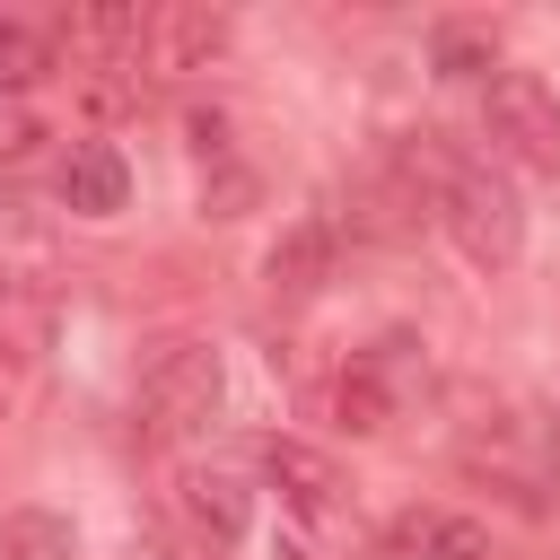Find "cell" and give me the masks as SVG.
I'll list each match as a JSON object with an SVG mask.
<instances>
[{
    "label": "cell",
    "instance_id": "cell-6",
    "mask_svg": "<svg viewBox=\"0 0 560 560\" xmlns=\"http://www.w3.org/2000/svg\"><path fill=\"white\" fill-rule=\"evenodd\" d=\"M402 350H411V341L385 332V341H368V350L341 359V376H332V420H341L350 438L394 429V411H402V394H411V359H402Z\"/></svg>",
    "mask_w": 560,
    "mask_h": 560
},
{
    "label": "cell",
    "instance_id": "cell-4",
    "mask_svg": "<svg viewBox=\"0 0 560 560\" xmlns=\"http://www.w3.org/2000/svg\"><path fill=\"white\" fill-rule=\"evenodd\" d=\"M481 140H490V166L560 175V88L542 70H490L481 79Z\"/></svg>",
    "mask_w": 560,
    "mask_h": 560
},
{
    "label": "cell",
    "instance_id": "cell-18",
    "mask_svg": "<svg viewBox=\"0 0 560 560\" xmlns=\"http://www.w3.org/2000/svg\"><path fill=\"white\" fill-rule=\"evenodd\" d=\"M0 411H9V341H0Z\"/></svg>",
    "mask_w": 560,
    "mask_h": 560
},
{
    "label": "cell",
    "instance_id": "cell-10",
    "mask_svg": "<svg viewBox=\"0 0 560 560\" xmlns=\"http://www.w3.org/2000/svg\"><path fill=\"white\" fill-rule=\"evenodd\" d=\"M376 560H490V525L464 516V508L411 499V508L376 534Z\"/></svg>",
    "mask_w": 560,
    "mask_h": 560
},
{
    "label": "cell",
    "instance_id": "cell-3",
    "mask_svg": "<svg viewBox=\"0 0 560 560\" xmlns=\"http://www.w3.org/2000/svg\"><path fill=\"white\" fill-rule=\"evenodd\" d=\"M455 464L481 490H499L516 516H551V429H542V411H481L455 438Z\"/></svg>",
    "mask_w": 560,
    "mask_h": 560
},
{
    "label": "cell",
    "instance_id": "cell-17",
    "mask_svg": "<svg viewBox=\"0 0 560 560\" xmlns=\"http://www.w3.org/2000/svg\"><path fill=\"white\" fill-rule=\"evenodd\" d=\"M254 201H262V175H254V166L219 158V166L201 175V219H245Z\"/></svg>",
    "mask_w": 560,
    "mask_h": 560
},
{
    "label": "cell",
    "instance_id": "cell-13",
    "mask_svg": "<svg viewBox=\"0 0 560 560\" xmlns=\"http://www.w3.org/2000/svg\"><path fill=\"white\" fill-rule=\"evenodd\" d=\"M280 560H376L359 516H280Z\"/></svg>",
    "mask_w": 560,
    "mask_h": 560
},
{
    "label": "cell",
    "instance_id": "cell-1",
    "mask_svg": "<svg viewBox=\"0 0 560 560\" xmlns=\"http://www.w3.org/2000/svg\"><path fill=\"white\" fill-rule=\"evenodd\" d=\"M411 158H420V184H429V219L446 228V245L508 280L525 262V201L508 184V166H490L481 149H446V131H411Z\"/></svg>",
    "mask_w": 560,
    "mask_h": 560
},
{
    "label": "cell",
    "instance_id": "cell-12",
    "mask_svg": "<svg viewBox=\"0 0 560 560\" xmlns=\"http://www.w3.org/2000/svg\"><path fill=\"white\" fill-rule=\"evenodd\" d=\"M429 70L438 79H490L499 70V26L490 18H438L429 26Z\"/></svg>",
    "mask_w": 560,
    "mask_h": 560
},
{
    "label": "cell",
    "instance_id": "cell-2",
    "mask_svg": "<svg viewBox=\"0 0 560 560\" xmlns=\"http://www.w3.org/2000/svg\"><path fill=\"white\" fill-rule=\"evenodd\" d=\"M219 402H228V359L184 332V341H158V350L140 359L131 429H140L149 446H184V438H201V429L219 420Z\"/></svg>",
    "mask_w": 560,
    "mask_h": 560
},
{
    "label": "cell",
    "instance_id": "cell-9",
    "mask_svg": "<svg viewBox=\"0 0 560 560\" xmlns=\"http://www.w3.org/2000/svg\"><path fill=\"white\" fill-rule=\"evenodd\" d=\"M332 271H341V219H332V210H298V219L271 236V254H262V289H271V306H306V298H324Z\"/></svg>",
    "mask_w": 560,
    "mask_h": 560
},
{
    "label": "cell",
    "instance_id": "cell-5",
    "mask_svg": "<svg viewBox=\"0 0 560 560\" xmlns=\"http://www.w3.org/2000/svg\"><path fill=\"white\" fill-rule=\"evenodd\" d=\"M254 472H262V490L280 499V516H359V481L324 455V446H306V438H262L254 446Z\"/></svg>",
    "mask_w": 560,
    "mask_h": 560
},
{
    "label": "cell",
    "instance_id": "cell-11",
    "mask_svg": "<svg viewBox=\"0 0 560 560\" xmlns=\"http://www.w3.org/2000/svg\"><path fill=\"white\" fill-rule=\"evenodd\" d=\"M52 192H61L70 219H114V210L131 201V166H122L114 140H70V149L52 158Z\"/></svg>",
    "mask_w": 560,
    "mask_h": 560
},
{
    "label": "cell",
    "instance_id": "cell-14",
    "mask_svg": "<svg viewBox=\"0 0 560 560\" xmlns=\"http://www.w3.org/2000/svg\"><path fill=\"white\" fill-rule=\"evenodd\" d=\"M0 560H79V525L61 508H9L0 516Z\"/></svg>",
    "mask_w": 560,
    "mask_h": 560
},
{
    "label": "cell",
    "instance_id": "cell-7",
    "mask_svg": "<svg viewBox=\"0 0 560 560\" xmlns=\"http://www.w3.org/2000/svg\"><path fill=\"white\" fill-rule=\"evenodd\" d=\"M175 516H184L192 551H228V542L245 534V516H254V490H245L236 464H219V455H184V464H175Z\"/></svg>",
    "mask_w": 560,
    "mask_h": 560
},
{
    "label": "cell",
    "instance_id": "cell-16",
    "mask_svg": "<svg viewBox=\"0 0 560 560\" xmlns=\"http://www.w3.org/2000/svg\"><path fill=\"white\" fill-rule=\"evenodd\" d=\"M44 158V122L26 114V105H0V201L26 184V166Z\"/></svg>",
    "mask_w": 560,
    "mask_h": 560
},
{
    "label": "cell",
    "instance_id": "cell-15",
    "mask_svg": "<svg viewBox=\"0 0 560 560\" xmlns=\"http://www.w3.org/2000/svg\"><path fill=\"white\" fill-rule=\"evenodd\" d=\"M52 70H61V44H52L44 26H26V18H0V96L44 88Z\"/></svg>",
    "mask_w": 560,
    "mask_h": 560
},
{
    "label": "cell",
    "instance_id": "cell-8",
    "mask_svg": "<svg viewBox=\"0 0 560 560\" xmlns=\"http://www.w3.org/2000/svg\"><path fill=\"white\" fill-rule=\"evenodd\" d=\"M228 44H236L228 9L166 0V9H149V35H140V79H192V70H210Z\"/></svg>",
    "mask_w": 560,
    "mask_h": 560
}]
</instances>
